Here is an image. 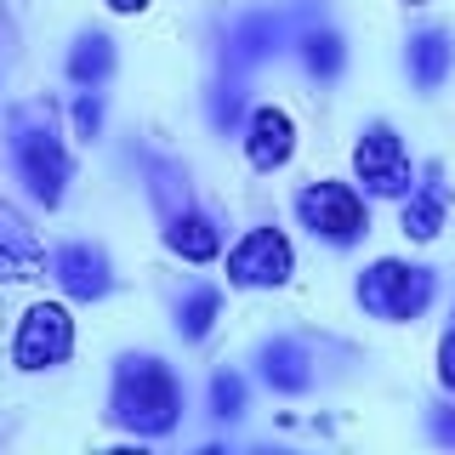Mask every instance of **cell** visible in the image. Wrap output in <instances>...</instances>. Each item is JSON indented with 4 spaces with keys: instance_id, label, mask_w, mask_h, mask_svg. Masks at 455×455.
<instances>
[{
    "instance_id": "cell-1",
    "label": "cell",
    "mask_w": 455,
    "mask_h": 455,
    "mask_svg": "<svg viewBox=\"0 0 455 455\" xmlns=\"http://www.w3.org/2000/svg\"><path fill=\"white\" fill-rule=\"evenodd\" d=\"M108 421L137 438H165L182 421V381L160 353H120L108 381Z\"/></svg>"
},
{
    "instance_id": "cell-2",
    "label": "cell",
    "mask_w": 455,
    "mask_h": 455,
    "mask_svg": "<svg viewBox=\"0 0 455 455\" xmlns=\"http://www.w3.org/2000/svg\"><path fill=\"white\" fill-rule=\"evenodd\" d=\"M6 154H12V171L28 188V199H40L46 211L63 205L68 177H75V154H68L63 132H57L52 108H40V103L12 108L6 114Z\"/></svg>"
},
{
    "instance_id": "cell-3",
    "label": "cell",
    "mask_w": 455,
    "mask_h": 455,
    "mask_svg": "<svg viewBox=\"0 0 455 455\" xmlns=\"http://www.w3.org/2000/svg\"><path fill=\"white\" fill-rule=\"evenodd\" d=\"M438 296V274L404 256H376L370 267H359L353 279V302L381 324H416Z\"/></svg>"
},
{
    "instance_id": "cell-4",
    "label": "cell",
    "mask_w": 455,
    "mask_h": 455,
    "mask_svg": "<svg viewBox=\"0 0 455 455\" xmlns=\"http://www.w3.org/2000/svg\"><path fill=\"white\" fill-rule=\"evenodd\" d=\"M291 211H296V222L331 251H353L370 234V194L359 182H336V177L302 182L296 199H291Z\"/></svg>"
},
{
    "instance_id": "cell-5",
    "label": "cell",
    "mask_w": 455,
    "mask_h": 455,
    "mask_svg": "<svg viewBox=\"0 0 455 455\" xmlns=\"http://www.w3.org/2000/svg\"><path fill=\"white\" fill-rule=\"evenodd\" d=\"M75 359V313L68 302H28L18 331H12V370L23 376H46V370H63Z\"/></svg>"
},
{
    "instance_id": "cell-6",
    "label": "cell",
    "mask_w": 455,
    "mask_h": 455,
    "mask_svg": "<svg viewBox=\"0 0 455 455\" xmlns=\"http://www.w3.org/2000/svg\"><path fill=\"white\" fill-rule=\"evenodd\" d=\"M228 284L234 291H284L296 279V245L274 222H256L228 245Z\"/></svg>"
},
{
    "instance_id": "cell-7",
    "label": "cell",
    "mask_w": 455,
    "mask_h": 455,
    "mask_svg": "<svg viewBox=\"0 0 455 455\" xmlns=\"http://www.w3.org/2000/svg\"><path fill=\"white\" fill-rule=\"evenodd\" d=\"M353 182L370 199H404L416 188V160H410L404 137L387 120H370L359 132V142H353Z\"/></svg>"
},
{
    "instance_id": "cell-8",
    "label": "cell",
    "mask_w": 455,
    "mask_h": 455,
    "mask_svg": "<svg viewBox=\"0 0 455 455\" xmlns=\"http://www.w3.org/2000/svg\"><path fill=\"white\" fill-rule=\"evenodd\" d=\"M291 23H284V12H245V18L228 23L222 35V68H234V75H251V68L274 63L279 52H291Z\"/></svg>"
},
{
    "instance_id": "cell-9",
    "label": "cell",
    "mask_w": 455,
    "mask_h": 455,
    "mask_svg": "<svg viewBox=\"0 0 455 455\" xmlns=\"http://www.w3.org/2000/svg\"><path fill=\"white\" fill-rule=\"evenodd\" d=\"M46 274L57 279V291L68 296V302H103V296L114 291V262L103 245H85V239H75V245H57L46 256Z\"/></svg>"
},
{
    "instance_id": "cell-10",
    "label": "cell",
    "mask_w": 455,
    "mask_h": 455,
    "mask_svg": "<svg viewBox=\"0 0 455 455\" xmlns=\"http://www.w3.org/2000/svg\"><path fill=\"white\" fill-rule=\"evenodd\" d=\"M239 142H245V165L251 171H262V177L284 171V165L296 160V120H291V108L256 103L245 114V132H239Z\"/></svg>"
},
{
    "instance_id": "cell-11",
    "label": "cell",
    "mask_w": 455,
    "mask_h": 455,
    "mask_svg": "<svg viewBox=\"0 0 455 455\" xmlns=\"http://www.w3.org/2000/svg\"><path fill=\"white\" fill-rule=\"evenodd\" d=\"M160 239H165V251L177 256V262H188V267H205V262H217L222 256V228L211 211H199V205H182V211H171V217H160Z\"/></svg>"
},
{
    "instance_id": "cell-12",
    "label": "cell",
    "mask_w": 455,
    "mask_h": 455,
    "mask_svg": "<svg viewBox=\"0 0 455 455\" xmlns=\"http://www.w3.org/2000/svg\"><path fill=\"white\" fill-rule=\"evenodd\" d=\"M256 376H262L279 398H302L313 387V353H307V341H296V336L262 341V347H256Z\"/></svg>"
},
{
    "instance_id": "cell-13",
    "label": "cell",
    "mask_w": 455,
    "mask_h": 455,
    "mask_svg": "<svg viewBox=\"0 0 455 455\" xmlns=\"http://www.w3.org/2000/svg\"><path fill=\"white\" fill-rule=\"evenodd\" d=\"M450 222V188L438 182V171H427V182H416L404 199H398V234L416 239V245H433Z\"/></svg>"
},
{
    "instance_id": "cell-14",
    "label": "cell",
    "mask_w": 455,
    "mask_h": 455,
    "mask_svg": "<svg viewBox=\"0 0 455 455\" xmlns=\"http://www.w3.org/2000/svg\"><path fill=\"white\" fill-rule=\"evenodd\" d=\"M404 68H410V80H416V92L433 97L438 85L455 75V35H450V28H438V23L416 28L410 46H404Z\"/></svg>"
},
{
    "instance_id": "cell-15",
    "label": "cell",
    "mask_w": 455,
    "mask_h": 455,
    "mask_svg": "<svg viewBox=\"0 0 455 455\" xmlns=\"http://www.w3.org/2000/svg\"><path fill=\"white\" fill-rule=\"evenodd\" d=\"M40 267H46V251H40L35 228H28L18 211L0 199V279L18 284V279H35Z\"/></svg>"
},
{
    "instance_id": "cell-16",
    "label": "cell",
    "mask_w": 455,
    "mask_h": 455,
    "mask_svg": "<svg viewBox=\"0 0 455 455\" xmlns=\"http://www.w3.org/2000/svg\"><path fill=\"white\" fill-rule=\"evenodd\" d=\"M114 63H120V52H114V40L103 35V28H80L68 57H63V75L75 80L80 92H103V85L114 80Z\"/></svg>"
},
{
    "instance_id": "cell-17",
    "label": "cell",
    "mask_w": 455,
    "mask_h": 455,
    "mask_svg": "<svg viewBox=\"0 0 455 455\" xmlns=\"http://www.w3.org/2000/svg\"><path fill=\"white\" fill-rule=\"evenodd\" d=\"M291 52H296V63H302L319 85L341 80V68H347V40H341V28H331V23H307V28H296Z\"/></svg>"
},
{
    "instance_id": "cell-18",
    "label": "cell",
    "mask_w": 455,
    "mask_h": 455,
    "mask_svg": "<svg viewBox=\"0 0 455 455\" xmlns=\"http://www.w3.org/2000/svg\"><path fill=\"white\" fill-rule=\"evenodd\" d=\"M245 114H251V97H245V75H234V68H222V80L211 85L205 97V120L211 132H245Z\"/></svg>"
},
{
    "instance_id": "cell-19",
    "label": "cell",
    "mask_w": 455,
    "mask_h": 455,
    "mask_svg": "<svg viewBox=\"0 0 455 455\" xmlns=\"http://www.w3.org/2000/svg\"><path fill=\"white\" fill-rule=\"evenodd\" d=\"M217 319H222V291L217 284H194V291L177 302V336L182 341H205L217 331Z\"/></svg>"
},
{
    "instance_id": "cell-20",
    "label": "cell",
    "mask_w": 455,
    "mask_h": 455,
    "mask_svg": "<svg viewBox=\"0 0 455 455\" xmlns=\"http://www.w3.org/2000/svg\"><path fill=\"white\" fill-rule=\"evenodd\" d=\"M148 199L160 205V217L194 205V188H188V171H177L171 160H148Z\"/></svg>"
},
{
    "instance_id": "cell-21",
    "label": "cell",
    "mask_w": 455,
    "mask_h": 455,
    "mask_svg": "<svg viewBox=\"0 0 455 455\" xmlns=\"http://www.w3.org/2000/svg\"><path fill=\"white\" fill-rule=\"evenodd\" d=\"M245 398H251V387H245L239 370H217L211 376V416L217 421H239L245 416Z\"/></svg>"
},
{
    "instance_id": "cell-22",
    "label": "cell",
    "mask_w": 455,
    "mask_h": 455,
    "mask_svg": "<svg viewBox=\"0 0 455 455\" xmlns=\"http://www.w3.org/2000/svg\"><path fill=\"white\" fill-rule=\"evenodd\" d=\"M68 120H75V137L80 142H97V137H103V92H75Z\"/></svg>"
},
{
    "instance_id": "cell-23",
    "label": "cell",
    "mask_w": 455,
    "mask_h": 455,
    "mask_svg": "<svg viewBox=\"0 0 455 455\" xmlns=\"http://www.w3.org/2000/svg\"><path fill=\"white\" fill-rule=\"evenodd\" d=\"M438 387L455 398V324L438 336Z\"/></svg>"
},
{
    "instance_id": "cell-24",
    "label": "cell",
    "mask_w": 455,
    "mask_h": 455,
    "mask_svg": "<svg viewBox=\"0 0 455 455\" xmlns=\"http://www.w3.org/2000/svg\"><path fill=\"white\" fill-rule=\"evenodd\" d=\"M427 433H433L438 444H455V404H444V410H433V421H427Z\"/></svg>"
},
{
    "instance_id": "cell-25",
    "label": "cell",
    "mask_w": 455,
    "mask_h": 455,
    "mask_svg": "<svg viewBox=\"0 0 455 455\" xmlns=\"http://www.w3.org/2000/svg\"><path fill=\"white\" fill-rule=\"evenodd\" d=\"M103 6H108V12H120V18H137V12H148L154 0H103Z\"/></svg>"
},
{
    "instance_id": "cell-26",
    "label": "cell",
    "mask_w": 455,
    "mask_h": 455,
    "mask_svg": "<svg viewBox=\"0 0 455 455\" xmlns=\"http://www.w3.org/2000/svg\"><path fill=\"white\" fill-rule=\"evenodd\" d=\"M404 6H427V0H404Z\"/></svg>"
}]
</instances>
